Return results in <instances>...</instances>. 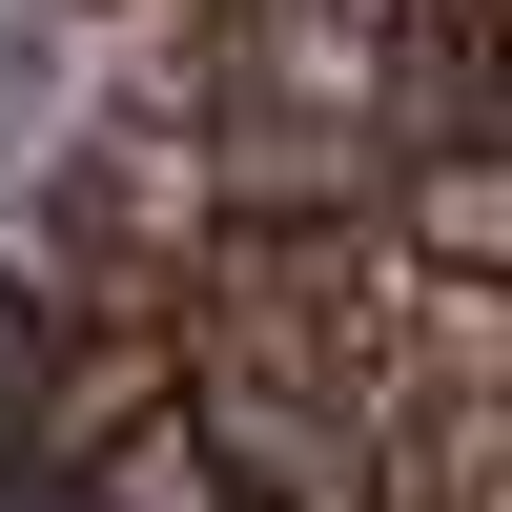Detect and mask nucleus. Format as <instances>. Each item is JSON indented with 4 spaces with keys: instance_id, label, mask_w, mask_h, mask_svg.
I'll use <instances>...</instances> for the list:
<instances>
[{
    "instance_id": "obj_1",
    "label": "nucleus",
    "mask_w": 512,
    "mask_h": 512,
    "mask_svg": "<svg viewBox=\"0 0 512 512\" xmlns=\"http://www.w3.org/2000/svg\"><path fill=\"white\" fill-rule=\"evenodd\" d=\"M390 21H410V41H492L512 0H390Z\"/></svg>"
}]
</instances>
